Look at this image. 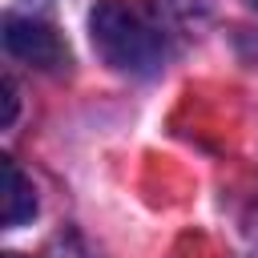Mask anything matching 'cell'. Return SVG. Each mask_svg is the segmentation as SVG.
<instances>
[{"mask_svg":"<svg viewBox=\"0 0 258 258\" xmlns=\"http://www.w3.org/2000/svg\"><path fill=\"white\" fill-rule=\"evenodd\" d=\"M93 48L117 73H153L161 64V32L149 12L133 0H97L89 12Z\"/></svg>","mask_w":258,"mask_h":258,"instance_id":"cell-1","label":"cell"},{"mask_svg":"<svg viewBox=\"0 0 258 258\" xmlns=\"http://www.w3.org/2000/svg\"><path fill=\"white\" fill-rule=\"evenodd\" d=\"M4 48H8V56L24 60L40 73L69 64V48H64L60 32L48 20H36V16H8L4 20Z\"/></svg>","mask_w":258,"mask_h":258,"instance_id":"cell-2","label":"cell"},{"mask_svg":"<svg viewBox=\"0 0 258 258\" xmlns=\"http://www.w3.org/2000/svg\"><path fill=\"white\" fill-rule=\"evenodd\" d=\"M0 173H4V226L16 230L36 214V194L12 157H0Z\"/></svg>","mask_w":258,"mask_h":258,"instance_id":"cell-3","label":"cell"},{"mask_svg":"<svg viewBox=\"0 0 258 258\" xmlns=\"http://www.w3.org/2000/svg\"><path fill=\"white\" fill-rule=\"evenodd\" d=\"M12 117H16V85H12V77H4V125H12Z\"/></svg>","mask_w":258,"mask_h":258,"instance_id":"cell-4","label":"cell"},{"mask_svg":"<svg viewBox=\"0 0 258 258\" xmlns=\"http://www.w3.org/2000/svg\"><path fill=\"white\" fill-rule=\"evenodd\" d=\"M4 258H24V254H4Z\"/></svg>","mask_w":258,"mask_h":258,"instance_id":"cell-5","label":"cell"},{"mask_svg":"<svg viewBox=\"0 0 258 258\" xmlns=\"http://www.w3.org/2000/svg\"><path fill=\"white\" fill-rule=\"evenodd\" d=\"M246 4H254V8H258V0H246Z\"/></svg>","mask_w":258,"mask_h":258,"instance_id":"cell-6","label":"cell"}]
</instances>
